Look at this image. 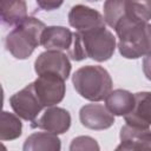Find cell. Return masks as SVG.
Returning <instances> with one entry per match:
<instances>
[{
	"instance_id": "17",
	"label": "cell",
	"mask_w": 151,
	"mask_h": 151,
	"mask_svg": "<svg viewBox=\"0 0 151 151\" xmlns=\"http://www.w3.org/2000/svg\"><path fill=\"white\" fill-rule=\"evenodd\" d=\"M103 9L105 22L113 29L124 18H133L130 9V0H105Z\"/></svg>"
},
{
	"instance_id": "3",
	"label": "cell",
	"mask_w": 151,
	"mask_h": 151,
	"mask_svg": "<svg viewBox=\"0 0 151 151\" xmlns=\"http://www.w3.org/2000/svg\"><path fill=\"white\" fill-rule=\"evenodd\" d=\"M74 90L90 101H101L112 90L110 73L99 65H86L78 68L72 76Z\"/></svg>"
},
{
	"instance_id": "13",
	"label": "cell",
	"mask_w": 151,
	"mask_h": 151,
	"mask_svg": "<svg viewBox=\"0 0 151 151\" xmlns=\"http://www.w3.org/2000/svg\"><path fill=\"white\" fill-rule=\"evenodd\" d=\"M73 41V32L64 26H47L42 34L40 45L46 50L68 51Z\"/></svg>"
},
{
	"instance_id": "23",
	"label": "cell",
	"mask_w": 151,
	"mask_h": 151,
	"mask_svg": "<svg viewBox=\"0 0 151 151\" xmlns=\"http://www.w3.org/2000/svg\"><path fill=\"white\" fill-rule=\"evenodd\" d=\"M87 1H91V2H94V1H99V0H87Z\"/></svg>"
},
{
	"instance_id": "18",
	"label": "cell",
	"mask_w": 151,
	"mask_h": 151,
	"mask_svg": "<svg viewBox=\"0 0 151 151\" xmlns=\"http://www.w3.org/2000/svg\"><path fill=\"white\" fill-rule=\"evenodd\" d=\"M22 133V123L15 113L2 111L0 114V140H14Z\"/></svg>"
},
{
	"instance_id": "19",
	"label": "cell",
	"mask_w": 151,
	"mask_h": 151,
	"mask_svg": "<svg viewBox=\"0 0 151 151\" xmlns=\"http://www.w3.org/2000/svg\"><path fill=\"white\" fill-rule=\"evenodd\" d=\"M130 9L139 21L147 22L151 19V0H130Z\"/></svg>"
},
{
	"instance_id": "22",
	"label": "cell",
	"mask_w": 151,
	"mask_h": 151,
	"mask_svg": "<svg viewBox=\"0 0 151 151\" xmlns=\"http://www.w3.org/2000/svg\"><path fill=\"white\" fill-rule=\"evenodd\" d=\"M143 72L146 79L151 81V53L145 55L143 59Z\"/></svg>"
},
{
	"instance_id": "6",
	"label": "cell",
	"mask_w": 151,
	"mask_h": 151,
	"mask_svg": "<svg viewBox=\"0 0 151 151\" xmlns=\"http://www.w3.org/2000/svg\"><path fill=\"white\" fill-rule=\"evenodd\" d=\"M9 104L12 110L21 119L32 122L37 118L40 111L44 109L35 90L33 83L25 86L22 90L15 92L9 98Z\"/></svg>"
},
{
	"instance_id": "21",
	"label": "cell",
	"mask_w": 151,
	"mask_h": 151,
	"mask_svg": "<svg viewBox=\"0 0 151 151\" xmlns=\"http://www.w3.org/2000/svg\"><path fill=\"white\" fill-rule=\"evenodd\" d=\"M35 1L39 8L44 11H54L59 8L64 2V0H35Z\"/></svg>"
},
{
	"instance_id": "8",
	"label": "cell",
	"mask_w": 151,
	"mask_h": 151,
	"mask_svg": "<svg viewBox=\"0 0 151 151\" xmlns=\"http://www.w3.org/2000/svg\"><path fill=\"white\" fill-rule=\"evenodd\" d=\"M71 63L68 55L63 53V51L46 50L40 53L34 61V71L37 74L41 73H55L63 77L65 80L71 73Z\"/></svg>"
},
{
	"instance_id": "11",
	"label": "cell",
	"mask_w": 151,
	"mask_h": 151,
	"mask_svg": "<svg viewBox=\"0 0 151 151\" xmlns=\"http://www.w3.org/2000/svg\"><path fill=\"white\" fill-rule=\"evenodd\" d=\"M119 138H120V144L116 147L117 151L151 150L150 129H140L126 124L122 127Z\"/></svg>"
},
{
	"instance_id": "12",
	"label": "cell",
	"mask_w": 151,
	"mask_h": 151,
	"mask_svg": "<svg viewBox=\"0 0 151 151\" xmlns=\"http://www.w3.org/2000/svg\"><path fill=\"white\" fill-rule=\"evenodd\" d=\"M125 123L140 129H149L151 126V92L134 93V106L126 116Z\"/></svg>"
},
{
	"instance_id": "14",
	"label": "cell",
	"mask_w": 151,
	"mask_h": 151,
	"mask_svg": "<svg viewBox=\"0 0 151 151\" xmlns=\"http://www.w3.org/2000/svg\"><path fill=\"white\" fill-rule=\"evenodd\" d=\"M105 106L114 116H126L134 106V94L123 88L111 90L105 98Z\"/></svg>"
},
{
	"instance_id": "16",
	"label": "cell",
	"mask_w": 151,
	"mask_h": 151,
	"mask_svg": "<svg viewBox=\"0 0 151 151\" xmlns=\"http://www.w3.org/2000/svg\"><path fill=\"white\" fill-rule=\"evenodd\" d=\"M0 13L2 22L8 26L18 25L28 17L25 0H0Z\"/></svg>"
},
{
	"instance_id": "1",
	"label": "cell",
	"mask_w": 151,
	"mask_h": 151,
	"mask_svg": "<svg viewBox=\"0 0 151 151\" xmlns=\"http://www.w3.org/2000/svg\"><path fill=\"white\" fill-rule=\"evenodd\" d=\"M119 53L126 59H138L151 53V24L123 19L114 28Z\"/></svg>"
},
{
	"instance_id": "2",
	"label": "cell",
	"mask_w": 151,
	"mask_h": 151,
	"mask_svg": "<svg viewBox=\"0 0 151 151\" xmlns=\"http://www.w3.org/2000/svg\"><path fill=\"white\" fill-rule=\"evenodd\" d=\"M46 28L45 24L34 18L27 17L7 34L5 40L6 50L19 60L27 59L40 45L41 34Z\"/></svg>"
},
{
	"instance_id": "15",
	"label": "cell",
	"mask_w": 151,
	"mask_h": 151,
	"mask_svg": "<svg viewBox=\"0 0 151 151\" xmlns=\"http://www.w3.org/2000/svg\"><path fill=\"white\" fill-rule=\"evenodd\" d=\"M22 149L24 151H59L61 143L55 133L35 132L26 138Z\"/></svg>"
},
{
	"instance_id": "7",
	"label": "cell",
	"mask_w": 151,
	"mask_h": 151,
	"mask_svg": "<svg viewBox=\"0 0 151 151\" xmlns=\"http://www.w3.org/2000/svg\"><path fill=\"white\" fill-rule=\"evenodd\" d=\"M71 126V114L67 110L58 106H50L39 118L32 120V129H41L55 134L65 133Z\"/></svg>"
},
{
	"instance_id": "4",
	"label": "cell",
	"mask_w": 151,
	"mask_h": 151,
	"mask_svg": "<svg viewBox=\"0 0 151 151\" xmlns=\"http://www.w3.org/2000/svg\"><path fill=\"white\" fill-rule=\"evenodd\" d=\"M78 33L80 35L87 58H91L98 63H103L113 55L116 50V38L106 27H99Z\"/></svg>"
},
{
	"instance_id": "20",
	"label": "cell",
	"mask_w": 151,
	"mask_h": 151,
	"mask_svg": "<svg viewBox=\"0 0 151 151\" xmlns=\"http://www.w3.org/2000/svg\"><path fill=\"white\" fill-rule=\"evenodd\" d=\"M71 151H78V150H90V151H99L100 146L97 143V140L90 136H79L72 139L70 145Z\"/></svg>"
},
{
	"instance_id": "10",
	"label": "cell",
	"mask_w": 151,
	"mask_h": 151,
	"mask_svg": "<svg viewBox=\"0 0 151 151\" xmlns=\"http://www.w3.org/2000/svg\"><path fill=\"white\" fill-rule=\"evenodd\" d=\"M68 24L78 32L105 27L104 17L96 9L85 5H76L68 12Z\"/></svg>"
},
{
	"instance_id": "5",
	"label": "cell",
	"mask_w": 151,
	"mask_h": 151,
	"mask_svg": "<svg viewBox=\"0 0 151 151\" xmlns=\"http://www.w3.org/2000/svg\"><path fill=\"white\" fill-rule=\"evenodd\" d=\"M34 90L44 105V107H50L59 104L66 92L65 79L55 73H41L33 81Z\"/></svg>"
},
{
	"instance_id": "9",
	"label": "cell",
	"mask_w": 151,
	"mask_h": 151,
	"mask_svg": "<svg viewBox=\"0 0 151 151\" xmlns=\"http://www.w3.org/2000/svg\"><path fill=\"white\" fill-rule=\"evenodd\" d=\"M79 119L83 126L90 130H106L114 124V114L101 104H86L79 111Z\"/></svg>"
}]
</instances>
